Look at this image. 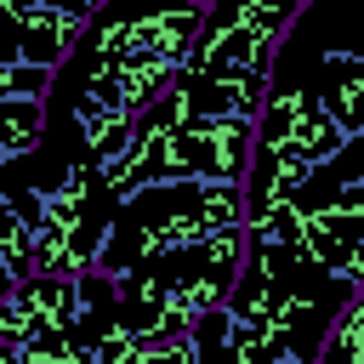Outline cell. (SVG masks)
<instances>
[{
	"mask_svg": "<svg viewBox=\"0 0 364 364\" xmlns=\"http://www.w3.org/2000/svg\"><path fill=\"white\" fill-rule=\"evenodd\" d=\"M318 358H330V364H364V296H353V301L330 318Z\"/></svg>",
	"mask_w": 364,
	"mask_h": 364,
	"instance_id": "4",
	"label": "cell"
},
{
	"mask_svg": "<svg viewBox=\"0 0 364 364\" xmlns=\"http://www.w3.org/2000/svg\"><path fill=\"white\" fill-rule=\"evenodd\" d=\"M23 63V23L11 17V6L0 0V68H17Z\"/></svg>",
	"mask_w": 364,
	"mask_h": 364,
	"instance_id": "5",
	"label": "cell"
},
{
	"mask_svg": "<svg viewBox=\"0 0 364 364\" xmlns=\"http://www.w3.org/2000/svg\"><path fill=\"white\" fill-rule=\"evenodd\" d=\"M256 154L250 119H176L159 142V176L154 182H222L239 188Z\"/></svg>",
	"mask_w": 364,
	"mask_h": 364,
	"instance_id": "2",
	"label": "cell"
},
{
	"mask_svg": "<svg viewBox=\"0 0 364 364\" xmlns=\"http://www.w3.org/2000/svg\"><path fill=\"white\" fill-rule=\"evenodd\" d=\"M6 301H11L23 318H34V324H57V330H68V324H74V313H80L74 284H68V279H46V273L17 279Z\"/></svg>",
	"mask_w": 364,
	"mask_h": 364,
	"instance_id": "3",
	"label": "cell"
},
{
	"mask_svg": "<svg viewBox=\"0 0 364 364\" xmlns=\"http://www.w3.org/2000/svg\"><path fill=\"white\" fill-rule=\"evenodd\" d=\"M6 296H11V279H0V301H6Z\"/></svg>",
	"mask_w": 364,
	"mask_h": 364,
	"instance_id": "6",
	"label": "cell"
},
{
	"mask_svg": "<svg viewBox=\"0 0 364 364\" xmlns=\"http://www.w3.org/2000/svg\"><path fill=\"white\" fill-rule=\"evenodd\" d=\"M245 228V199L239 188H222V182H154V188H136L131 199L114 205V222H108V239L97 250V267L102 279H125V273H142L188 245H205L216 233H239Z\"/></svg>",
	"mask_w": 364,
	"mask_h": 364,
	"instance_id": "1",
	"label": "cell"
}]
</instances>
